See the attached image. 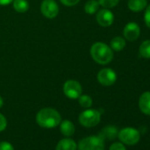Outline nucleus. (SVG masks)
<instances>
[{"label":"nucleus","instance_id":"7ed1b4c3","mask_svg":"<svg viewBox=\"0 0 150 150\" xmlns=\"http://www.w3.org/2000/svg\"><path fill=\"white\" fill-rule=\"evenodd\" d=\"M79 121L81 125L85 127H94L100 123L101 113L97 110H86L80 114Z\"/></svg>","mask_w":150,"mask_h":150},{"label":"nucleus","instance_id":"393cba45","mask_svg":"<svg viewBox=\"0 0 150 150\" xmlns=\"http://www.w3.org/2000/svg\"><path fill=\"white\" fill-rule=\"evenodd\" d=\"M81 0H60V2L65 6H76Z\"/></svg>","mask_w":150,"mask_h":150},{"label":"nucleus","instance_id":"9b49d317","mask_svg":"<svg viewBox=\"0 0 150 150\" xmlns=\"http://www.w3.org/2000/svg\"><path fill=\"white\" fill-rule=\"evenodd\" d=\"M139 107L140 110L146 114L150 116V92H145L143 93L139 100Z\"/></svg>","mask_w":150,"mask_h":150},{"label":"nucleus","instance_id":"1a4fd4ad","mask_svg":"<svg viewBox=\"0 0 150 150\" xmlns=\"http://www.w3.org/2000/svg\"><path fill=\"white\" fill-rule=\"evenodd\" d=\"M123 35L126 40L130 42L135 41L139 38L140 35V28L137 23L130 22L125 27L123 30Z\"/></svg>","mask_w":150,"mask_h":150},{"label":"nucleus","instance_id":"cd10ccee","mask_svg":"<svg viewBox=\"0 0 150 150\" xmlns=\"http://www.w3.org/2000/svg\"><path fill=\"white\" fill-rule=\"evenodd\" d=\"M3 98L1 97V96H0V108H1L2 106H3Z\"/></svg>","mask_w":150,"mask_h":150},{"label":"nucleus","instance_id":"5701e85b","mask_svg":"<svg viewBox=\"0 0 150 150\" xmlns=\"http://www.w3.org/2000/svg\"><path fill=\"white\" fill-rule=\"evenodd\" d=\"M109 150H126V148H125V146H124L123 143L115 142V143H113L110 146V147Z\"/></svg>","mask_w":150,"mask_h":150},{"label":"nucleus","instance_id":"2eb2a0df","mask_svg":"<svg viewBox=\"0 0 150 150\" xmlns=\"http://www.w3.org/2000/svg\"><path fill=\"white\" fill-rule=\"evenodd\" d=\"M146 6V0H129L128 7L132 12H140Z\"/></svg>","mask_w":150,"mask_h":150},{"label":"nucleus","instance_id":"a211bd4d","mask_svg":"<svg viewBox=\"0 0 150 150\" xmlns=\"http://www.w3.org/2000/svg\"><path fill=\"white\" fill-rule=\"evenodd\" d=\"M99 6L97 0H88L85 5L84 10L88 14H94L98 11Z\"/></svg>","mask_w":150,"mask_h":150},{"label":"nucleus","instance_id":"412c9836","mask_svg":"<svg viewBox=\"0 0 150 150\" xmlns=\"http://www.w3.org/2000/svg\"><path fill=\"white\" fill-rule=\"evenodd\" d=\"M119 2V0H98V3L103 8H112L115 7Z\"/></svg>","mask_w":150,"mask_h":150},{"label":"nucleus","instance_id":"4468645a","mask_svg":"<svg viewBox=\"0 0 150 150\" xmlns=\"http://www.w3.org/2000/svg\"><path fill=\"white\" fill-rule=\"evenodd\" d=\"M60 131L62 132L63 135L66 136V137H70L71 135H73L74 132H75V127L72 122L69 121V120H64L62 122H60Z\"/></svg>","mask_w":150,"mask_h":150},{"label":"nucleus","instance_id":"f257e3e1","mask_svg":"<svg viewBox=\"0 0 150 150\" xmlns=\"http://www.w3.org/2000/svg\"><path fill=\"white\" fill-rule=\"evenodd\" d=\"M37 124L43 128H55L61 122V116L57 110L52 108H43L36 114Z\"/></svg>","mask_w":150,"mask_h":150},{"label":"nucleus","instance_id":"a878e982","mask_svg":"<svg viewBox=\"0 0 150 150\" xmlns=\"http://www.w3.org/2000/svg\"><path fill=\"white\" fill-rule=\"evenodd\" d=\"M144 21L147 28H150V6L146 9L145 14H144Z\"/></svg>","mask_w":150,"mask_h":150},{"label":"nucleus","instance_id":"6e6552de","mask_svg":"<svg viewBox=\"0 0 150 150\" xmlns=\"http://www.w3.org/2000/svg\"><path fill=\"white\" fill-rule=\"evenodd\" d=\"M97 81L101 85L110 87L116 82L117 74L110 68H103L97 74Z\"/></svg>","mask_w":150,"mask_h":150},{"label":"nucleus","instance_id":"f03ea898","mask_svg":"<svg viewBox=\"0 0 150 150\" xmlns=\"http://www.w3.org/2000/svg\"><path fill=\"white\" fill-rule=\"evenodd\" d=\"M92 58L100 64H107L113 59V50L104 42H95L90 49Z\"/></svg>","mask_w":150,"mask_h":150},{"label":"nucleus","instance_id":"b1692460","mask_svg":"<svg viewBox=\"0 0 150 150\" xmlns=\"http://www.w3.org/2000/svg\"><path fill=\"white\" fill-rule=\"evenodd\" d=\"M7 126V120L6 117L0 113V132H3Z\"/></svg>","mask_w":150,"mask_h":150},{"label":"nucleus","instance_id":"6ab92c4d","mask_svg":"<svg viewBox=\"0 0 150 150\" xmlns=\"http://www.w3.org/2000/svg\"><path fill=\"white\" fill-rule=\"evenodd\" d=\"M139 54L144 58H150V40H146L140 44Z\"/></svg>","mask_w":150,"mask_h":150},{"label":"nucleus","instance_id":"20e7f679","mask_svg":"<svg viewBox=\"0 0 150 150\" xmlns=\"http://www.w3.org/2000/svg\"><path fill=\"white\" fill-rule=\"evenodd\" d=\"M79 150H104V140L99 136L83 138L79 143Z\"/></svg>","mask_w":150,"mask_h":150},{"label":"nucleus","instance_id":"39448f33","mask_svg":"<svg viewBox=\"0 0 150 150\" xmlns=\"http://www.w3.org/2000/svg\"><path fill=\"white\" fill-rule=\"evenodd\" d=\"M117 137L122 143L132 146L137 144L139 141L140 134L137 129L132 127H126L118 132Z\"/></svg>","mask_w":150,"mask_h":150},{"label":"nucleus","instance_id":"f3484780","mask_svg":"<svg viewBox=\"0 0 150 150\" xmlns=\"http://www.w3.org/2000/svg\"><path fill=\"white\" fill-rule=\"evenodd\" d=\"M13 5L14 10L21 13H26L29 8V5L27 0H13Z\"/></svg>","mask_w":150,"mask_h":150},{"label":"nucleus","instance_id":"0eeeda50","mask_svg":"<svg viewBox=\"0 0 150 150\" xmlns=\"http://www.w3.org/2000/svg\"><path fill=\"white\" fill-rule=\"evenodd\" d=\"M41 13L48 19H54L59 13V7L55 0H43L41 4Z\"/></svg>","mask_w":150,"mask_h":150},{"label":"nucleus","instance_id":"423d86ee","mask_svg":"<svg viewBox=\"0 0 150 150\" xmlns=\"http://www.w3.org/2000/svg\"><path fill=\"white\" fill-rule=\"evenodd\" d=\"M63 92L64 96L70 99H78L82 94V88L77 81L69 80L64 82Z\"/></svg>","mask_w":150,"mask_h":150},{"label":"nucleus","instance_id":"bb28decb","mask_svg":"<svg viewBox=\"0 0 150 150\" xmlns=\"http://www.w3.org/2000/svg\"><path fill=\"white\" fill-rule=\"evenodd\" d=\"M13 0H0V6H7L13 3Z\"/></svg>","mask_w":150,"mask_h":150},{"label":"nucleus","instance_id":"dca6fc26","mask_svg":"<svg viewBox=\"0 0 150 150\" xmlns=\"http://www.w3.org/2000/svg\"><path fill=\"white\" fill-rule=\"evenodd\" d=\"M125 47V41L123 37H114L110 42V48L115 51H121Z\"/></svg>","mask_w":150,"mask_h":150},{"label":"nucleus","instance_id":"4be33fe9","mask_svg":"<svg viewBox=\"0 0 150 150\" xmlns=\"http://www.w3.org/2000/svg\"><path fill=\"white\" fill-rule=\"evenodd\" d=\"M0 150H14L13 145L7 141L0 142Z\"/></svg>","mask_w":150,"mask_h":150},{"label":"nucleus","instance_id":"ddd939ff","mask_svg":"<svg viewBox=\"0 0 150 150\" xmlns=\"http://www.w3.org/2000/svg\"><path fill=\"white\" fill-rule=\"evenodd\" d=\"M77 144L71 139H61L57 146L56 150H77Z\"/></svg>","mask_w":150,"mask_h":150},{"label":"nucleus","instance_id":"aec40b11","mask_svg":"<svg viewBox=\"0 0 150 150\" xmlns=\"http://www.w3.org/2000/svg\"><path fill=\"white\" fill-rule=\"evenodd\" d=\"M79 99V103L82 108L88 109L92 106L93 104V100L89 96L87 95H81V96L78 98Z\"/></svg>","mask_w":150,"mask_h":150},{"label":"nucleus","instance_id":"9d476101","mask_svg":"<svg viewBox=\"0 0 150 150\" xmlns=\"http://www.w3.org/2000/svg\"><path fill=\"white\" fill-rule=\"evenodd\" d=\"M96 21L102 27H110V25H112L114 21V15L112 12H110L109 9H102L97 13Z\"/></svg>","mask_w":150,"mask_h":150},{"label":"nucleus","instance_id":"f8f14e48","mask_svg":"<svg viewBox=\"0 0 150 150\" xmlns=\"http://www.w3.org/2000/svg\"><path fill=\"white\" fill-rule=\"evenodd\" d=\"M118 132L117 129L115 126L110 125V126H106L104 127L101 132L99 133V137H101L103 140L108 139V140H112L114 139H116L117 137Z\"/></svg>","mask_w":150,"mask_h":150}]
</instances>
